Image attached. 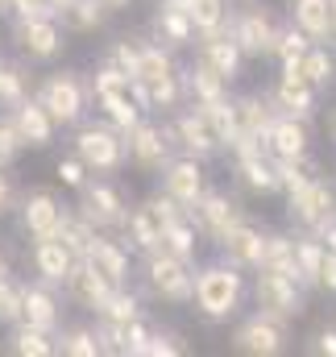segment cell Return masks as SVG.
I'll use <instances>...</instances> for the list:
<instances>
[{
    "label": "cell",
    "instance_id": "16",
    "mask_svg": "<svg viewBox=\"0 0 336 357\" xmlns=\"http://www.w3.org/2000/svg\"><path fill=\"white\" fill-rule=\"evenodd\" d=\"M270 104H274V112L299 116V121H307V125H312V116L320 112V108H316V88H312L295 67H282L278 84H274V91H270Z\"/></svg>",
    "mask_w": 336,
    "mask_h": 357
},
{
    "label": "cell",
    "instance_id": "34",
    "mask_svg": "<svg viewBox=\"0 0 336 357\" xmlns=\"http://www.w3.org/2000/svg\"><path fill=\"white\" fill-rule=\"evenodd\" d=\"M320 262H324V241H320L316 233L299 229V233H295V278H299V287H303V291H312V287H316Z\"/></svg>",
    "mask_w": 336,
    "mask_h": 357
},
{
    "label": "cell",
    "instance_id": "62",
    "mask_svg": "<svg viewBox=\"0 0 336 357\" xmlns=\"http://www.w3.org/2000/svg\"><path fill=\"white\" fill-rule=\"evenodd\" d=\"M0 13H4V0H0Z\"/></svg>",
    "mask_w": 336,
    "mask_h": 357
},
{
    "label": "cell",
    "instance_id": "8",
    "mask_svg": "<svg viewBox=\"0 0 336 357\" xmlns=\"http://www.w3.org/2000/svg\"><path fill=\"white\" fill-rule=\"evenodd\" d=\"M170 158H174L170 129L154 125L150 116H142V121L125 133V162H133V171H142V175H158Z\"/></svg>",
    "mask_w": 336,
    "mask_h": 357
},
{
    "label": "cell",
    "instance_id": "40",
    "mask_svg": "<svg viewBox=\"0 0 336 357\" xmlns=\"http://www.w3.org/2000/svg\"><path fill=\"white\" fill-rule=\"evenodd\" d=\"M96 104L104 108L108 125H112V129H121V133H129V129L146 116V112L137 108V100L129 96V88H125V91H108V96H96Z\"/></svg>",
    "mask_w": 336,
    "mask_h": 357
},
{
    "label": "cell",
    "instance_id": "12",
    "mask_svg": "<svg viewBox=\"0 0 336 357\" xmlns=\"http://www.w3.org/2000/svg\"><path fill=\"white\" fill-rule=\"evenodd\" d=\"M170 142H174L183 154L199 158V162H208V158H216V154H220L216 129L208 125V116H204V108H199V104H187L183 112H174V121H170Z\"/></svg>",
    "mask_w": 336,
    "mask_h": 357
},
{
    "label": "cell",
    "instance_id": "28",
    "mask_svg": "<svg viewBox=\"0 0 336 357\" xmlns=\"http://www.w3.org/2000/svg\"><path fill=\"white\" fill-rule=\"evenodd\" d=\"M178 75H183V100H187V104H216V100L229 96V84H224L212 67H204L199 59H195L187 71H178Z\"/></svg>",
    "mask_w": 336,
    "mask_h": 357
},
{
    "label": "cell",
    "instance_id": "32",
    "mask_svg": "<svg viewBox=\"0 0 336 357\" xmlns=\"http://www.w3.org/2000/svg\"><path fill=\"white\" fill-rule=\"evenodd\" d=\"M108 4L104 0H67L63 8H59V21H63V29H71V33H96V29H104V21H108Z\"/></svg>",
    "mask_w": 336,
    "mask_h": 357
},
{
    "label": "cell",
    "instance_id": "7",
    "mask_svg": "<svg viewBox=\"0 0 336 357\" xmlns=\"http://www.w3.org/2000/svg\"><path fill=\"white\" fill-rule=\"evenodd\" d=\"M142 274H146V291L154 299H162V303H191V278H195L191 262L170 258L167 250H150Z\"/></svg>",
    "mask_w": 336,
    "mask_h": 357
},
{
    "label": "cell",
    "instance_id": "56",
    "mask_svg": "<svg viewBox=\"0 0 336 357\" xmlns=\"http://www.w3.org/2000/svg\"><path fill=\"white\" fill-rule=\"evenodd\" d=\"M63 4H67V0H42V8H46L50 17H59V8H63Z\"/></svg>",
    "mask_w": 336,
    "mask_h": 357
},
{
    "label": "cell",
    "instance_id": "26",
    "mask_svg": "<svg viewBox=\"0 0 336 357\" xmlns=\"http://www.w3.org/2000/svg\"><path fill=\"white\" fill-rule=\"evenodd\" d=\"M29 262H33V274H38L42 282L63 287V282H67V274H71V266H75V254H71L59 237H42V241H33Z\"/></svg>",
    "mask_w": 336,
    "mask_h": 357
},
{
    "label": "cell",
    "instance_id": "6",
    "mask_svg": "<svg viewBox=\"0 0 336 357\" xmlns=\"http://www.w3.org/2000/svg\"><path fill=\"white\" fill-rule=\"evenodd\" d=\"M287 216L307 229V233H320L324 225L336 220V187L324 175H312L303 187L287 191Z\"/></svg>",
    "mask_w": 336,
    "mask_h": 357
},
{
    "label": "cell",
    "instance_id": "11",
    "mask_svg": "<svg viewBox=\"0 0 336 357\" xmlns=\"http://www.w3.org/2000/svg\"><path fill=\"white\" fill-rule=\"evenodd\" d=\"M233 354L241 357H278L287 354V320H274L266 312L245 316L233 328Z\"/></svg>",
    "mask_w": 336,
    "mask_h": 357
},
{
    "label": "cell",
    "instance_id": "24",
    "mask_svg": "<svg viewBox=\"0 0 336 357\" xmlns=\"http://www.w3.org/2000/svg\"><path fill=\"white\" fill-rule=\"evenodd\" d=\"M84 262L96 274H104L112 287H121V282H129V250L121 245V241H112L108 233H96L91 241H87L84 250Z\"/></svg>",
    "mask_w": 336,
    "mask_h": 357
},
{
    "label": "cell",
    "instance_id": "39",
    "mask_svg": "<svg viewBox=\"0 0 336 357\" xmlns=\"http://www.w3.org/2000/svg\"><path fill=\"white\" fill-rule=\"evenodd\" d=\"M257 270H274V274L295 278V237H291V233H270V229H266L261 266H257ZM295 282H299V278H295Z\"/></svg>",
    "mask_w": 336,
    "mask_h": 357
},
{
    "label": "cell",
    "instance_id": "23",
    "mask_svg": "<svg viewBox=\"0 0 336 357\" xmlns=\"http://www.w3.org/2000/svg\"><path fill=\"white\" fill-rule=\"evenodd\" d=\"M233 112H237V137H250L266 150V129L274 121V104L266 91H245V96H233Z\"/></svg>",
    "mask_w": 336,
    "mask_h": 357
},
{
    "label": "cell",
    "instance_id": "13",
    "mask_svg": "<svg viewBox=\"0 0 336 357\" xmlns=\"http://www.w3.org/2000/svg\"><path fill=\"white\" fill-rule=\"evenodd\" d=\"M229 38L237 42V50L245 59H270V50L278 42V25L266 8H241L229 17Z\"/></svg>",
    "mask_w": 336,
    "mask_h": 357
},
{
    "label": "cell",
    "instance_id": "19",
    "mask_svg": "<svg viewBox=\"0 0 336 357\" xmlns=\"http://www.w3.org/2000/svg\"><path fill=\"white\" fill-rule=\"evenodd\" d=\"M21 320L25 324H33V328H42V333H59V324H63V303H59V295H54V287L50 282H21Z\"/></svg>",
    "mask_w": 336,
    "mask_h": 357
},
{
    "label": "cell",
    "instance_id": "37",
    "mask_svg": "<svg viewBox=\"0 0 336 357\" xmlns=\"http://www.w3.org/2000/svg\"><path fill=\"white\" fill-rule=\"evenodd\" d=\"M8 354H17V357H54L59 345H54V333H42V328L17 320L13 333H8Z\"/></svg>",
    "mask_w": 336,
    "mask_h": 357
},
{
    "label": "cell",
    "instance_id": "15",
    "mask_svg": "<svg viewBox=\"0 0 336 357\" xmlns=\"http://www.w3.org/2000/svg\"><path fill=\"white\" fill-rule=\"evenodd\" d=\"M162 178V187L158 191H167L170 199L178 204V208H187L191 212V204L204 195V187H208V175H204V162L199 158H191V154H174L167 167L158 171Z\"/></svg>",
    "mask_w": 336,
    "mask_h": 357
},
{
    "label": "cell",
    "instance_id": "3",
    "mask_svg": "<svg viewBox=\"0 0 336 357\" xmlns=\"http://www.w3.org/2000/svg\"><path fill=\"white\" fill-rule=\"evenodd\" d=\"M71 146H75V158L84 162L87 171H96V175H116L125 167V133L112 129V125L87 121V125H79Z\"/></svg>",
    "mask_w": 336,
    "mask_h": 357
},
{
    "label": "cell",
    "instance_id": "17",
    "mask_svg": "<svg viewBox=\"0 0 336 357\" xmlns=\"http://www.w3.org/2000/svg\"><path fill=\"white\" fill-rule=\"evenodd\" d=\"M220 258L224 262H233L237 270H245V274H253V270L261 266V245H266V229L261 225H253L250 216L237 225V229H229L220 241Z\"/></svg>",
    "mask_w": 336,
    "mask_h": 357
},
{
    "label": "cell",
    "instance_id": "41",
    "mask_svg": "<svg viewBox=\"0 0 336 357\" xmlns=\"http://www.w3.org/2000/svg\"><path fill=\"white\" fill-rule=\"evenodd\" d=\"M307 50H312V38L299 25H278V42L270 50V59H278V67H295Z\"/></svg>",
    "mask_w": 336,
    "mask_h": 357
},
{
    "label": "cell",
    "instance_id": "58",
    "mask_svg": "<svg viewBox=\"0 0 336 357\" xmlns=\"http://www.w3.org/2000/svg\"><path fill=\"white\" fill-rule=\"evenodd\" d=\"M328 21H333V42H336V0H328Z\"/></svg>",
    "mask_w": 336,
    "mask_h": 357
},
{
    "label": "cell",
    "instance_id": "29",
    "mask_svg": "<svg viewBox=\"0 0 336 357\" xmlns=\"http://www.w3.org/2000/svg\"><path fill=\"white\" fill-rule=\"evenodd\" d=\"M199 229H195V220L183 212V216H174L167 229H162V237H158V250H167L170 258H178V262H191L195 266V258H199Z\"/></svg>",
    "mask_w": 336,
    "mask_h": 357
},
{
    "label": "cell",
    "instance_id": "61",
    "mask_svg": "<svg viewBox=\"0 0 336 357\" xmlns=\"http://www.w3.org/2000/svg\"><path fill=\"white\" fill-rule=\"evenodd\" d=\"M162 4H183V0H162Z\"/></svg>",
    "mask_w": 336,
    "mask_h": 357
},
{
    "label": "cell",
    "instance_id": "27",
    "mask_svg": "<svg viewBox=\"0 0 336 357\" xmlns=\"http://www.w3.org/2000/svg\"><path fill=\"white\" fill-rule=\"evenodd\" d=\"M150 29H154V42H162V46H170V50H187V46L195 42L191 17H187L183 4H158Z\"/></svg>",
    "mask_w": 336,
    "mask_h": 357
},
{
    "label": "cell",
    "instance_id": "49",
    "mask_svg": "<svg viewBox=\"0 0 336 357\" xmlns=\"http://www.w3.org/2000/svg\"><path fill=\"white\" fill-rule=\"evenodd\" d=\"M21 150H25V146H21V137H17L13 116H8V112H0V167H8Z\"/></svg>",
    "mask_w": 336,
    "mask_h": 357
},
{
    "label": "cell",
    "instance_id": "48",
    "mask_svg": "<svg viewBox=\"0 0 336 357\" xmlns=\"http://www.w3.org/2000/svg\"><path fill=\"white\" fill-rule=\"evenodd\" d=\"M178 354H187V345H178L174 333H154L150 328V337H146V345H142L137 357H178Z\"/></svg>",
    "mask_w": 336,
    "mask_h": 357
},
{
    "label": "cell",
    "instance_id": "30",
    "mask_svg": "<svg viewBox=\"0 0 336 357\" xmlns=\"http://www.w3.org/2000/svg\"><path fill=\"white\" fill-rule=\"evenodd\" d=\"M233 171H237L241 187H245L250 195H278V175H274V158H270V154L233 158Z\"/></svg>",
    "mask_w": 336,
    "mask_h": 357
},
{
    "label": "cell",
    "instance_id": "52",
    "mask_svg": "<svg viewBox=\"0 0 336 357\" xmlns=\"http://www.w3.org/2000/svg\"><path fill=\"white\" fill-rule=\"evenodd\" d=\"M4 13H13V17H50L42 8V0H4Z\"/></svg>",
    "mask_w": 336,
    "mask_h": 357
},
{
    "label": "cell",
    "instance_id": "50",
    "mask_svg": "<svg viewBox=\"0 0 336 357\" xmlns=\"http://www.w3.org/2000/svg\"><path fill=\"white\" fill-rule=\"evenodd\" d=\"M54 175L63 178V187H75V191H79V187L87 183V175H91V171H87V167L79 162V158H75V154H67V158H59V162H54Z\"/></svg>",
    "mask_w": 336,
    "mask_h": 357
},
{
    "label": "cell",
    "instance_id": "51",
    "mask_svg": "<svg viewBox=\"0 0 336 357\" xmlns=\"http://www.w3.org/2000/svg\"><path fill=\"white\" fill-rule=\"evenodd\" d=\"M316 287L336 295V254H328V250H324V262H320V274H316Z\"/></svg>",
    "mask_w": 336,
    "mask_h": 357
},
{
    "label": "cell",
    "instance_id": "35",
    "mask_svg": "<svg viewBox=\"0 0 336 357\" xmlns=\"http://www.w3.org/2000/svg\"><path fill=\"white\" fill-rule=\"evenodd\" d=\"M174 71H178V67H174L170 46H162V42H142V46H137V71H133L137 84H158V79H167Z\"/></svg>",
    "mask_w": 336,
    "mask_h": 357
},
{
    "label": "cell",
    "instance_id": "10",
    "mask_svg": "<svg viewBox=\"0 0 336 357\" xmlns=\"http://www.w3.org/2000/svg\"><path fill=\"white\" fill-rule=\"evenodd\" d=\"M75 208L91 220L96 233H112V229H121L125 216H129L125 191H121L116 183H108V178H87L84 187H79V204H75Z\"/></svg>",
    "mask_w": 336,
    "mask_h": 357
},
{
    "label": "cell",
    "instance_id": "47",
    "mask_svg": "<svg viewBox=\"0 0 336 357\" xmlns=\"http://www.w3.org/2000/svg\"><path fill=\"white\" fill-rule=\"evenodd\" d=\"M137 46H142V42H129V38H116V42L108 46V59H104V63H112L116 71H125V75L133 79V71H137Z\"/></svg>",
    "mask_w": 336,
    "mask_h": 357
},
{
    "label": "cell",
    "instance_id": "25",
    "mask_svg": "<svg viewBox=\"0 0 336 357\" xmlns=\"http://www.w3.org/2000/svg\"><path fill=\"white\" fill-rule=\"evenodd\" d=\"M63 291L71 295V303H75V307H84V312H91V316H96V312L104 307V299H108L112 282H108L104 274H96L84 258H75V266H71V274H67Z\"/></svg>",
    "mask_w": 336,
    "mask_h": 357
},
{
    "label": "cell",
    "instance_id": "57",
    "mask_svg": "<svg viewBox=\"0 0 336 357\" xmlns=\"http://www.w3.org/2000/svg\"><path fill=\"white\" fill-rule=\"evenodd\" d=\"M328 137H333V142H336V104H333V108H328Z\"/></svg>",
    "mask_w": 336,
    "mask_h": 357
},
{
    "label": "cell",
    "instance_id": "31",
    "mask_svg": "<svg viewBox=\"0 0 336 357\" xmlns=\"http://www.w3.org/2000/svg\"><path fill=\"white\" fill-rule=\"evenodd\" d=\"M187 17H191V29L195 38H212V33H229V0H183Z\"/></svg>",
    "mask_w": 336,
    "mask_h": 357
},
{
    "label": "cell",
    "instance_id": "44",
    "mask_svg": "<svg viewBox=\"0 0 336 357\" xmlns=\"http://www.w3.org/2000/svg\"><path fill=\"white\" fill-rule=\"evenodd\" d=\"M54 345H59L63 357H100V337H96V328H87V324L63 328V333L54 337Z\"/></svg>",
    "mask_w": 336,
    "mask_h": 357
},
{
    "label": "cell",
    "instance_id": "18",
    "mask_svg": "<svg viewBox=\"0 0 336 357\" xmlns=\"http://www.w3.org/2000/svg\"><path fill=\"white\" fill-rule=\"evenodd\" d=\"M195 46V59L204 63V67H212L229 88L241 79V71H245V54L237 50V42L229 38V33H212V38H195L191 42Z\"/></svg>",
    "mask_w": 336,
    "mask_h": 357
},
{
    "label": "cell",
    "instance_id": "54",
    "mask_svg": "<svg viewBox=\"0 0 336 357\" xmlns=\"http://www.w3.org/2000/svg\"><path fill=\"white\" fill-rule=\"evenodd\" d=\"M316 354H324V357H336V328H324V333L316 337Z\"/></svg>",
    "mask_w": 336,
    "mask_h": 357
},
{
    "label": "cell",
    "instance_id": "59",
    "mask_svg": "<svg viewBox=\"0 0 336 357\" xmlns=\"http://www.w3.org/2000/svg\"><path fill=\"white\" fill-rule=\"evenodd\" d=\"M104 4H108V8H125L129 0H104Z\"/></svg>",
    "mask_w": 336,
    "mask_h": 357
},
{
    "label": "cell",
    "instance_id": "2",
    "mask_svg": "<svg viewBox=\"0 0 336 357\" xmlns=\"http://www.w3.org/2000/svg\"><path fill=\"white\" fill-rule=\"evenodd\" d=\"M183 212H187V208H178L167 191H154V195H146L142 204H133V208H129V216H125L121 233L129 237V245H133L137 254H150V250H158L162 229H167L174 216H183Z\"/></svg>",
    "mask_w": 336,
    "mask_h": 357
},
{
    "label": "cell",
    "instance_id": "42",
    "mask_svg": "<svg viewBox=\"0 0 336 357\" xmlns=\"http://www.w3.org/2000/svg\"><path fill=\"white\" fill-rule=\"evenodd\" d=\"M199 108H204L208 125L216 129L220 150H229V146L237 142V112H233V96H224V100H216V104H199Z\"/></svg>",
    "mask_w": 336,
    "mask_h": 357
},
{
    "label": "cell",
    "instance_id": "1",
    "mask_svg": "<svg viewBox=\"0 0 336 357\" xmlns=\"http://www.w3.org/2000/svg\"><path fill=\"white\" fill-rule=\"evenodd\" d=\"M245 299V270H237L233 262H208L195 270L191 278V303L204 320H229Z\"/></svg>",
    "mask_w": 336,
    "mask_h": 357
},
{
    "label": "cell",
    "instance_id": "9",
    "mask_svg": "<svg viewBox=\"0 0 336 357\" xmlns=\"http://www.w3.org/2000/svg\"><path fill=\"white\" fill-rule=\"evenodd\" d=\"M191 220H195V229H199V237H208V241H220L229 229H237L250 212H245V204L237 199V195H229V191H216V187H204V195L191 204V212H187Z\"/></svg>",
    "mask_w": 336,
    "mask_h": 357
},
{
    "label": "cell",
    "instance_id": "43",
    "mask_svg": "<svg viewBox=\"0 0 336 357\" xmlns=\"http://www.w3.org/2000/svg\"><path fill=\"white\" fill-rule=\"evenodd\" d=\"M96 316H104V320H133V316H146V307H142V295L129 291V282H121V287L108 291V299H104V307Z\"/></svg>",
    "mask_w": 336,
    "mask_h": 357
},
{
    "label": "cell",
    "instance_id": "21",
    "mask_svg": "<svg viewBox=\"0 0 336 357\" xmlns=\"http://www.w3.org/2000/svg\"><path fill=\"white\" fill-rule=\"evenodd\" d=\"M312 150V129L307 121L299 116H287V112H274L270 129H266V154L270 158H299Z\"/></svg>",
    "mask_w": 336,
    "mask_h": 357
},
{
    "label": "cell",
    "instance_id": "20",
    "mask_svg": "<svg viewBox=\"0 0 336 357\" xmlns=\"http://www.w3.org/2000/svg\"><path fill=\"white\" fill-rule=\"evenodd\" d=\"M8 116H13L17 137H21L25 150H50V146H54V129H59V125L46 116V108H42L33 96H25L21 104H13Z\"/></svg>",
    "mask_w": 336,
    "mask_h": 357
},
{
    "label": "cell",
    "instance_id": "36",
    "mask_svg": "<svg viewBox=\"0 0 336 357\" xmlns=\"http://www.w3.org/2000/svg\"><path fill=\"white\" fill-rule=\"evenodd\" d=\"M295 71L312 84L316 91H328L336 84V54L328 46H320V42H312V50L295 63Z\"/></svg>",
    "mask_w": 336,
    "mask_h": 357
},
{
    "label": "cell",
    "instance_id": "38",
    "mask_svg": "<svg viewBox=\"0 0 336 357\" xmlns=\"http://www.w3.org/2000/svg\"><path fill=\"white\" fill-rule=\"evenodd\" d=\"M54 237H59L75 258H84V250H87V241L96 237V229H91V220H87L79 208H67V204H63L59 225H54Z\"/></svg>",
    "mask_w": 336,
    "mask_h": 357
},
{
    "label": "cell",
    "instance_id": "55",
    "mask_svg": "<svg viewBox=\"0 0 336 357\" xmlns=\"http://www.w3.org/2000/svg\"><path fill=\"white\" fill-rule=\"evenodd\" d=\"M316 237L324 241V250H328V254H336V220H333V225H324V229H320Z\"/></svg>",
    "mask_w": 336,
    "mask_h": 357
},
{
    "label": "cell",
    "instance_id": "5",
    "mask_svg": "<svg viewBox=\"0 0 336 357\" xmlns=\"http://www.w3.org/2000/svg\"><path fill=\"white\" fill-rule=\"evenodd\" d=\"M253 303H257V312L291 324V320H299L307 312V291L295 278H287V274L253 270Z\"/></svg>",
    "mask_w": 336,
    "mask_h": 357
},
{
    "label": "cell",
    "instance_id": "60",
    "mask_svg": "<svg viewBox=\"0 0 336 357\" xmlns=\"http://www.w3.org/2000/svg\"><path fill=\"white\" fill-rule=\"evenodd\" d=\"M0 274H8V266H4V254H0Z\"/></svg>",
    "mask_w": 336,
    "mask_h": 357
},
{
    "label": "cell",
    "instance_id": "33",
    "mask_svg": "<svg viewBox=\"0 0 336 357\" xmlns=\"http://www.w3.org/2000/svg\"><path fill=\"white\" fill-rule=\"evenodd\" d=\"M291 25H299L312 42H333L328 0H291Z\"/></svg>",
    "mask_w": 336,
    "mask_h": 357
},
{
    "label": "cell",
    "instance_id": "14",
    "mask_svg": "<svg viewBox=\"0 0 336 357\" xmlns=\"http://www.w3.org/2000/svg\"><path fill=\"white\" fill-rule=\"evenodd\" d=\"M13 38H17V46H21V54H29V59H38V63L59 59L63 46H67L59 17H17Z\"/></svg>",
    "mask_w": 336,
    "mask_h": 357
},
{
    "label": "cell",
    "instance_id": "53",
    "mask_svg": "<svg viewBox=\"0 0 336 357\" xmlns=\"http://www.w3.org/2000/svg\"><path fill=\"white\" fill-rule=\"evenodd\" d=\"M17 208V187H13V178L4 175V167H0V216H8Z\"/></svg>",
    "mask_w": 336,
    "mask_h": 357
},
{
    "label": "cell",
    "instance_id": "46",
    "mask_svg": "<svg viewBox=\"0 0 336 357\" xmlns=\"http://www.w3.org/2000/svg\"><path fill=\"white\" fill-rule=\"evenodd\" d=\"M21 320V282H13L8 274H0V324H17Z\"/></svg>",
    "mask_w": 336,
    "mask_h": 357
},
{
    "label": "cell",
    "instance_id": "4",
    "mask_svg": "<svg viewBox=\"0 0 336 357\" xmlns=\"http://www.w3.org/2000/svg\"><path fill=\"white\" fill-rule=\"evenodd\" d=\"M33 100L46 108V116H50L54 125H79L84 112H87V88L75 71H54V75H46V79L38 84V91H33Z\"/></svg>",
    "mask_w": 336,
    "mask_h": 357
},
{
    "label": "cell",
    "instance_id": "45",
    "mask_svg": "<svg viewBox=\"0 0 336 357\" xmlns=\"http://www.w3.org/2000/svg\"><path fill=\"white\" fill-rule=\"evenodd\" d=\"M25 96H29V84H25L21 67H13V63H0V108H13V104H21Z\"/></svg>",
    "mask_w": 336,
    "mask_h": 357
},
{
    "label": "cell",
    "instance_id": "22",
    "mask_svg": "<svg viewBox=\"0 0 336 357\" xmlns=\"http://www.w3.org/2000/svg\"><path fill=\"white\" fill-rule=\"evenodd\" d=\"M59 212H63V204H59V195H54L50 187H33L29 195H21V229H25L33 241L54 237Z\"/></svg>",
    "mask_w": 336,
    "mask_h": 357
}]
</instances>
